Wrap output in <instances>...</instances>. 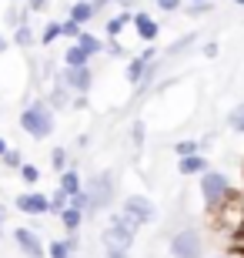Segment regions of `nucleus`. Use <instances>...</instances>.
<instances>
[{"label":"nucleus","instance_id":"nucleus-14","mask_svg":"<svg viewBox=\"0 0 244 258\" xmlns=\"http://www.w3.org/2000/svg\"><path fill=\"white\" fill-rule=\"evenodd\" d=\"M57 218H60V225H64L67 235H77V231H80V221H84V211H77V208H70V205H67Z\"/></svg>","mask_w":244,"mask_h":258},{"label":"nucleus","instance_id":"nucleus-11","mask_svg":"<svg viewBox=\"0 0 244 258\" xmlns=\"http://www.w3.org/2000/svg\"><path fill=\"white\" fill-rule=\"evenodd\" d=\"M150 57H154V50H144L141 57H134L131 64H127V81H131V84H141L144 81V71H147V64H150Z\"/></svg>","mask_w":244,"mask_h":258},{"label":"nucleus","instance_id":"nucleus-31","mask_svg":"<svg viewBox=\"0 0 244 258\" xmlns=\"http://www.w3.org/2000/svg\"><path fill=\"white\" fill-rule=\"evenodd\" d=\"M157 7H160V10H178L181 0H157Z\"/></svg>","mask_w":244,"mask_h":258},{"label":"nucleus","instance_id":"nucleus-12","mask_svg":"<svg viewBox=\"0 0 244 258\" xmlns=\"http://www.w3.org/2000/svg\"><path fill=\"white\" fill-rule=\"evenodd\" d=\"M131 20H134V27H137V34H141V40H154L157 37V20L150 17V14L141 10V14H134Z\"/></svg>","mask_w":244,"mask_h":258},{"label":"nucleus","instance_id":"nucleus-38","mask_svg":"<svg viewBox=\"0 0 244 258\" xmlns=\"http://www.w3.org/2000/svg\"><path fill=\"white\" fill-rule=\"evenodd\" d=\"M7 47H10V40H7V37H0V54H4Z\"/></svg>","mask_w":244,"mask_h":258},{"label":"nucleus","instance_id":"nucleus-23","mask_svg":"<svg viewBox=\"0 0 244 258\" xmlns=\"http://www.w3.org/2000/svg\"><path fill=\"white\" fill-rule=\"evenodd\" d=\"M0 164H4V168H10V171H20V164H24V154H20L17 148H7V154L0 158Z\"/></svg>","mask_w":244,"mask_h":258},{"label":"nucleus","instance_id":"nucleus-1","mask_svg":"<svg viewBox=\"0 0 244 258\" xmlns=\"http://www.w3.org/2000/svg\"><path fill=\"white\" fill-rule=\"evenodd\" d=\"M20 127H24V134H30L34 141H44V138L54 134L57 121H54V111H50V104L44 97L30 101V104L20 111Z\"/></svg>","mask_w":244,"mask_h":258},{"label":"nucleus","instance_id":"nucleus-4","mask_svg":"<svg viewBox=\"0 0 244 258\" xmlns=\"http://www.w3.org/2000/svg\"><path fill=\"white\" fill-rule=\"evenodd\" d=\"M201 251H204V241H201L197 228H181L171 238V255L174 258H201Z\"/></svg>","mask_w":244,"mask_h":258},{"label":"nucleus","instance_id":"nucleus-37","mask_svg":"<svg viewBox=\"0 0 244 258\" xmlns=\"http://www.w3.org/2000/svg\"><path fill=\"white\" fill-rule=\"evenodd\" d=\"M7 148H10V144H7V138H0V158L7 154Z\"/></svg>","mask_w":244,"mask_h":258},{"label":"nucleus","instance_id":"nucleus-5","mask_svg":"<svg viewBox=\"0 0 244 258\" xmlns=\"http://www.w3.org/2000/svg\"><path fill=\"white\" fill-rule=\"evenodd\" d=\"M227 191H231V184H227L224 174H217V171L201 174V195H204L207 205H221V201L227 198Z\"/></svg>","mask_w":244,"mask_h":258},{"label":"nucleus","instance_id":"nucleus-40","mask_svg":"<svg viewBox=\"0 0 244 258\" xmlns=\"http://www.w3.org/2000/svg\"><path fill=\"white\" fill-rule=\"evenodd\" d=\"M217 258H231V255H217Z\"/></svg>","mask_w":244,"mask_h":258},{"label":"nucleus","instance_id":"nucleus-21","mask_svg":"<svg viewBox=\"0 0 244 258\" xmlns=\"http://www.w3.org/2000/svg\"><path fill=\"white\" fill-rule=\"evenodd\" d=\"M57 37H60V20H50L47 27L40 30V37H37V44H44V47H50V44H54Z\"/></svg>","mask_w":244,"mask_h":258},{"label":"nucleus","instance_id":"nucleus-19","mask_svg":"<svg viewBox=\"0 0 244 258\" xmlns=\"http://www.w3.org/2000/svg\"><path fill=\"white\" fill-rule=\"evenodd\" d=\"M10 44H17V47H30V44H37V34L30 30V24H20V27H14Z\"/></svg>","mask_w":244,"mask_h":258},{"label":"nucleus","instance_id":"nucleus-20","mask_svg":"<svg viewBox=\"0 0 244 258\" xmlns=\"http://www.w3.org/2000/svg\"><path fill=\"white\" fill-rule=\"evenodd\" d=\"M87 64H91V57H87L77 44H70V47L64 50V67H87Z\"/></svg>","mask_w":244,"mask_h":258},{"label":"nucleus","instance_id":"nucleus-28","mask_svg":"<svg viewBox=\"0 0 244 258\" xmlns=\"http://www.w3.org/2000/svg\"><path fill=\"white\" fill-rule=\"evenodd\" d=\"M50 164H54L57 171H67V151L64 148H54V151H50Z\"/></svg>","mask_w":244,"mask_h":258},{"label":"nucleus","instance_id":"nucleus-13","mask_svg":"<svg viewBox=\"0 0 244 258\" xmlns=\"http://www.w3.org/2000/svg\"><path fill=\"white\" fill-rule=\"evenodd\" d=\"M94 17H97V7L91 4V0H77L74 7H70V20H74V24H80V27H84V24H91Z\"/></svg>","mask_w":244,"mask_h":258},{"label":"nucleus","instance_id":"nucleus-6","mask_svg":"<svg viewBox=\"0 0 244 258\" xmlns=\"http://www.w3.org/2000/svg\"><path fill=\"white\" fill-rule=\"evenodd\" d=\"M57 81H60L70 94H87L91 84H94V74H91V67H64Z\"/></svg>","mask_w":244,"mask_h":258},{"label":"nucleus","instance_id":"nucleus-16","mask_svg":"<svg viewBox=\"0 0 244 258\" xmlns=\"http://www.w3.org/2000/svg\"><path fill=\"white\" fill-rule=\"evenodd\" d=\"M57 188L70 198V195H77L80 188H84V181H80V174H77L74 168H67V171H60V184H57Z\"/></svg>","mask_w":244,"mask_h":258},{"label":"nucleus","instance_id":"nucleus-41","mask_svg":"<svg viewBox=\"0 0 244 258\" xmlns=\"http://www.w3.org/2000/svg\"><path fill=\"white\" fill-rule=\"evenodd\" d=\"M194 4H204V0H194Z\"/></svg>","mask_w":244,"mask_h":258},{"label":"nucleus","instance_id":"nucleus-33","mask_svg":"<svg viewBox=\"0 0 244 258\" xmlns=\"http://www.w3.org/2000/svg\"><path fill=\"white\" fill-rule=\"evenodd\" d=\"M47 7V0H27V10H44Z\"/></svg>","mask_w":244,"mask_h":258},{"label":"nucleus","instance_id":"nucleus-3","mask_svg":"<svg viewBox=\"0 0 244 258\" xmlns=\"http://www.w3.org/2000/svg\"><path fill=\"white\" fill-rule=\"evenodd\" d=\"M84 191H87V198H91V211H87V215H97V211L111 208V201H114V174L111 171L94 174V178L84 184Z\"/></svg>","mask_w":244,"mask_h":258},{"label":"nucleus","instance_id":"nucleus-7","mask_svg":"<svg viewBox=\"0 0 244 258\" xmlns=\"http://www.w3.org/2000/svg\"><path fill=\"white\" fill-rule=\"evenodd\" d=\"M121 215H124L127 221H134L137 228H141V225H147V221L154 218V205H150L147 198H141V195H131V198H124Z\"/></svg>","mask_w":244,"mask_h":258},{"label":"nucleus","instance_id":"nucleus-9","mask_svg":"<svg viewBox=\"0 0 244 258\" xmlns=\"http://www.w3.org/2000/svg\"><path fill=\"white\" fill-rule=\"evenodd\" d=\"M17 211H24V215H50V198L40 191H24L17 195Z\"/></svg>","mask_w":244,"mask_h":258},{"label":"nucleus","instance_id":"nucleus-27","mask_svg":"<svg viewBox=\"0 0 244 258\" xmlns=\"http://www.w3.org/2000/svg\"><path fill=\"white\" fill-rule=\"evenodd\" d=\"M80 30H84V27H80V24H74L70 17H67V20H60V37L77 40V37H80Z\"/></svg>","mask_w":244,"mask_h":258},{"label":"nucleus","instance_id":"nucleus-15","mask_svg":"<svg viewBox=\"0 0 244 258\" xmlns=\"http://www.w3.org/2000/svg\"><path fill=\"white\" fill-rule=\"evenodd\" d=\"M178 171H181V174H204V171H207V158H204V154L181 158V161H178Z\"/></svg>","mask_w":244,"mask_h":258},{"label":"nucleus","instance_id":"nucleus-35","mask_svg":"<svg viewBox=\"0 0 244 258\" xmlns=\"http://www.w3.org/2000/svg\"><path fill=\"white\" fill-rule=\"evenodd\" d=\"M91 4L101 10V7H107V4H127V0H91Z\"/></svg>","mask_w":244,"mask_h":258},{"label":"nucleus","instance_id":"nucleus-22","mask_svg":"<svg viewBox=\"0 0 244 258\" xmlns=\"http://www.w3.org/2000/svg\"><path fill=\"white\" fill-rule=\"evenodd\" d=\"M131 17H134V14H117V17H111V20H107V37H117V34L131 24Z\"/></svg>","mask_w":244,"mask_h":258},{"label":"nucleus","instance_id":"nucleus-10","mask_svg":"<svg viewBox=\"0 0 244 258\" xmlns=\"http://www.w3.org/2000/svg\"><path fill=\"white\" fill-rule=\"evenodd\" d=\"M77 235H67V238H57V241H50L47 245V258H74V251H77Z\"/></svg>","mask_w":244,"mask_h":258},{"label":"nucleus","instance_id":"nucleus-34","mask_svg":"<svg viewBox=\"0 0 244 258\" xmlns=\"http://www.w3.org/2000/svg\"><path fill=\"white\" fill-rule=\"evenodd\" d=\"M4 228H7V205H0V235H4Z\"/></svg>","mask_w":244,"mask_h":258},{"label":"nucleus","instance_id":"nucleus-29","mask_svg":"<svg viewBox=\"0 0 244 258\" xmlns=\"http://www.w3.org/2000/svg\"><path fill=\"white\" fill-rule=\"evenodd\" d=\"M174 151H178V158H191V154H201V151H197V141H181V144H174Z\"/></svg>","mask_w":244,"mask_h":258},{"label":"nucleus","instance_id":"nucleus-25","mask_svg":"<svg viewBox=\"0 0 244 258\" xmlns=\"http://www.w3.org/2000/svg\"><path fill=\"white\" fill-rule=\"evenodd\" d=\"M47 198H50V215H60V211H64L67 205H70V198H67V195L60 191V188H57L54 195H47Z\"/></svg>","mask_w":244,"mask_h":258},{"label":"nucleus","instance_id":"nucleus-2","mask_svg":"<svg viewBox=\"0 0 244 258\" xmlns=\"http://www.w3.org/2000/svg\"><path fill=\"white\" fill-rule=\"evenodd\" d=\"M134 235H137V225H134V221H127L121 211H114L111 221H107V228L101 231V238H104V245H107V248H124V251L134 245Z\"/></svg>","mask_w":244,"mask_h":258},{"label":"nucleus","instance_id":"nucleus-30","mask_svg":"<svg viewBox=\"0 0 244 258\" xmlns=\"http://www.w3.org/2000/svg\"><path fill=\"white\" fill-rule=\"evenodd\" d=\"M207 10H211V4L204 0V4H191V10H188V14H191V17H201V14H207Z\"/></svg>","mask_w":244,"mask_h":258},{"label":"nucleus","instance_id":"nucleus-18","mask_svg":"<svg viewBox=\"0 0 244 258\" xmlns=\"http://www.w3.org/2000/svg\"><path fill=\"white\" fill-rule=\"evenodd\" d=\"M77 47L84 50L87 57H94V54H101V50H104V40H97L94 34H87V30H80V37H77Z\"/></svg>","mask_w":244,"mask_h":258},{"label":"nucleus","instance_id":"nucleus-24","mask_svg":"<svg viewBox=\"0 0 244 258\" xmlns=\"http://www.w3.org/2000/svg\"><path fill=\"white\" fill-rule=\"evenodd\" d=\"M20 178H24V184H37L40 181V168H37V164H30V161H24V164H20Z\"/></svg>","mask_w":244,"mask_h":258},{"label":"nucleus","instance_id":"nucleus-32","mask_svg":"<svg viewBox=\"0 0 244 258\" xmlns=\"http://www.w3.org/2000/svg\"><path fill=\"white\" fill-rule=\"evenodd\" d=\"M104 258H127V251H124V248H107Z\"/></svg>","mask_w":244,"mask_h":258},{"label":"nucleus","instance_id":"nucleus-17","mask_svg":"<svg viewBox=\"0 0 244 258\" xmlns=\"http://www.w3.org/2000/svg\"><path fill=\"white\" fill-rule=\"evenodd\" d=\"M44 101L50 104V111H57V107H67V101H70V91H67L60 81H54V87H50V94L44 97Z\"/></svg>","mask_w":244,"mask_h":258},{"label":"nucleus","instance_id":"nucleus-8","mask_svg":"<svg viewBox=\"0 0 244 258\" xmlns=\"http://www.w3.org/2000/svg\"><path fill=\"white\" fill-rule=\"evenodd\" d=\"M14 245L27 258H47V245L40 241V235L34 228H14Z\"/></svg>","mask_w":244,"mask_h":258},{"label":"nucleus","instance_id":"nucleus-36","mask_svg":"<svg viewBox=\"0 0 244 258\" xmlns=\"http://www.w3.org/2000/svg\"><path fill=\"white\" fill-rule=\"evenodd\" d=\"M134 141H137V144L144 141V124H134Z\"/></svg>","mask_w":244,"mask_h":258},{"label":"nucleus","instance_id":"nucleus-39","mask_svg":"<svg viewBox=\"0 0 244 258\" xmlns=\"http://www.w3.org/2000/svg\"><path fill=\"white\" fill-rule=\"evenodd\" d=\"M234 4H241V7H244V0H234Z\"/></svg>","mask_w":244,"mask_h":258},{"label":"nucleus","instance_id":"nucleus-26","mask_svg":"<svg viewBox=\"0 0 244 258\" xmlns=\"http://www.w3.org/2000/svg\"><path fill=\"white\" fill-rule=\"evenodd\" d=\"M227 124H231V131L244 134V104H237L231 114H227Z\"/></svg>","mask_w":244,"mask_h":258}]
</instances>
